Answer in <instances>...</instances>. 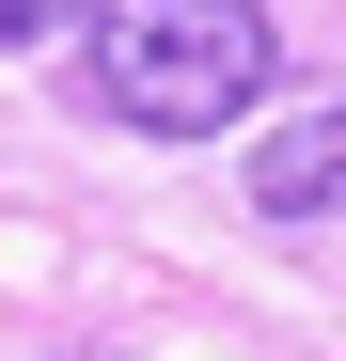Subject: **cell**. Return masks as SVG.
Listing matches in <instances>:
<instances>
[{
    "label": "cell",
    "instance_id": "7a4b0ae2",
    "mask_svg": "<svg viewBox=\"0 0 346 361\" xmlns=\"http://www.w3.org/2000/svg\"><path fill=\"white\" fill-rule=\"evenodd\" d=\"M252 204H268V220H330V204H346V94L252 142Z\"/></svg>",
    "mask_w": 346,
    "mask_h": 361
},
{
    "label": "cell",
    "instance_id": "6da1fadb",
    "mask_svg": "<svg viewBox=\"0 0 346 361\" xmlns=\"http://www.w3.org/2000/svg\"><path fill=\"white\" fill-rule=\"evenodd\" d=\"M283 32L268 0H95L79 16V94L142 142H220L237 110H268Z\"/></svg>",
    "mask_w": 346,
    "mask_h": 361
},
{
    "label": "cell",
    "instance_id": "3957f363",
    "mask_svg": "<svg viewBox=\"0 0 346 361\" xmlns=\"http://www.w3.org/2000/svg\"><path fill=\"white\" fill-rule=\"evenodd\" d=\"M64 16H95V0H0V47H32V32H64Z\"/></svg>",
    "mask_w": 346,
    "mask_h": 361
}]
</instances>
